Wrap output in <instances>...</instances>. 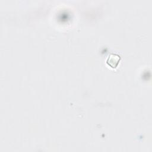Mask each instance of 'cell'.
I'll return each instance as SVG.
<instances>
[{
  "instance_id": "1",
  "label": "cell",
  "mask_w": 152,
  "mask_h": 152,
  "mask_svg": "<svg viewBox=\"0 0 152 152\" xmlns=\"http://www.w3.org/2000/svg\"><path fill=\"white\" fill-rule=\"evenodd\" d=\"M121 60V56L115 53H111L108 56L106 59V64L112 68H115L119 64V62Z\"/></svg>"
}]
</instances>
